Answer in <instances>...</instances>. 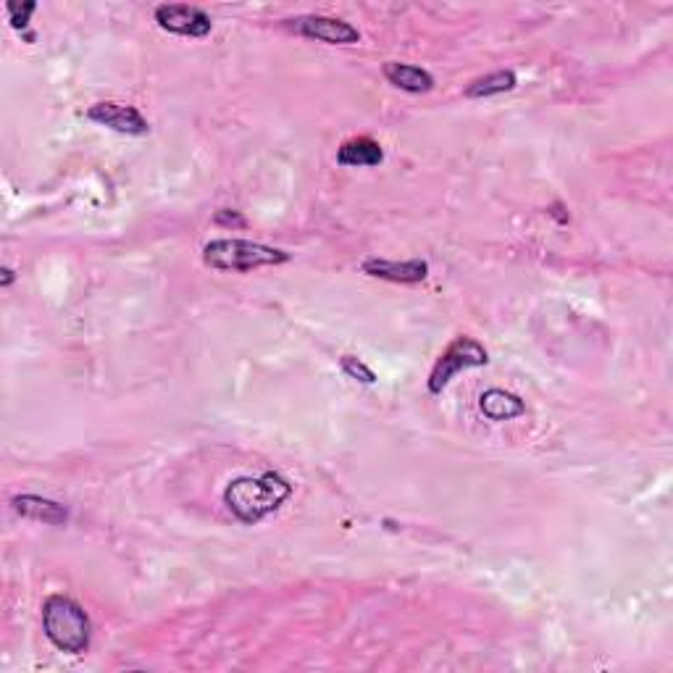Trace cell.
Segmentation results:
<instances>
[{
    "instance_id": "cell-1",
    "label": "cell",
    "mask_w": 673,
    "mask_h": 673,
    "mask_svg": "<svg viewBox=\"0 0 673 673\" xmlns=\"http://www.w3.org/2000/svg\"><path fill=\"white\" fill-rule=\"evenodd\" d=\"M292 484L284 479V476L269 474L258 476H240L234 479L227 489H224V505L229 508L240 524H258L266 516H271L274 511L282 508L284 500H290Z\"/></svg>"
},
{
    "instance_id": "cell-2",
    "label": "cell",
    "mask_w": 673,
    "mask_h": 673,
    "mask_svg": "<svg viewBox=\"0 0 673 673\" xmlns=\"http://www.w3.org/2000/svg\"><path fill=\"white\" fill-rule=\"evenodd\" d=\"M43 631L50 645L69 655H82L93 639V624L85 608L66 595H50L43 603Z\"/></svg>"
},
{
    "instance_id": "cell-3",
    "label": "cell",
    "mask_w": 673,
    "mask_h": 673,
    "mask_svg": "<svg viewBox=\"0 0 673 673\" xmlns=\"http://www.w3.org/2000/svg\"><path fill=\"white\" fill-rule=\"evenodd\" d=\"M290 253L269 248L250 240H211L203 248V263L216 271H256L263 266H282L290 261Z\"/></svg>"
},
{
    "instance_id": "cell-4",
    "label": "cell",
    "mask_w": 673,
    "mask_h": 673,
    "mask_svg": "<svg viewBox=\"0 0 673 673\" xmlns=\"http://www.w3.org/2000/svg\"><path fill=\"white\" fill-rule=\"evenodd\" d=\"M487 363L489 353L482 342L474 340V337H455V340L442 350L437 363H434L426 387H429L432 395H442V390H445L447 384L453 382L461 371L479 369V366H487Z\"/></svg>"
},
{
    "instance_id": "cell-5",
    "label": "cell",
    "mask_w": 673,
    "mask_h": 673,
    "mask_svg": "<svg viewBox=\"0 0 673 673\" xmlns=\"http://www.w3.org/2000/svg\"><path fill=\"white\" fill-rule=\"evenodd\" d=\"M284 27L295 32L300 37L316 40V43L326 45H355L361 43V32L350 22H342L337 16H319V14H305L287 19Z\"/></svg>"
},
{
    "instance_id": "cell-6",
    "label": "cell",
    "mask_w": 673,
    "mask_h": 673,
    "mask_svg": "<svg viewBox=\"0 0 673 673\" xmlns=\"http://www.w3.org/2000/svg\"><path fill=\"white\" fill-rule=\"evenodd\" d=\"M156 22L158 27L171 32V35L182 37H208L213 29L211 16L198 6H187V3H161L156 8Z\"/></svg>"
},
{
    "instance_id": "cell-7",
    "label": "cell",
    "mask_w": 673,
    "mask_h": 673,
    "mask_svg": "<svg viewBox=\"0 0 673 673\" xmlns=\"http://www.w3.org/2000/svg\"><path fill=\"white\" fill-rule=\"evenodd\" d=\"M87 119L119 132V135L142 137L150 132L148 119L137 111L135 106H124V103H95L87 108Z\"/></svg>"
},
{
    "instance_id": "cell-8",
    "label": "cell",
    "mask_w": 673,
    "mask_h": 673,
    "mask_svg": "<svg viewBox=\"0 0 673 673\" xmlns=\"http://www.w3.org/2000/svg\"><path fill=\"white\" fill-rule=\"evenodd\" d=\"M361 271L366 277L384 279L395 284H418L429 277V263L421 258L413 261H387V258H366L361 263Z\"/></svg>"
},
{
    "instance_id": "cell-9",
    "label": "cell",
    "mask_w": 673,
    "mask_h": 673,
    "mask_svg": "<svg viewBox=\"0 0 673 673\" xmlns=\"http://www.w3.org/2000/svg\"><path fill=\"white\" fill-rule=\"evenodd\" d=\"M14 511L24 518H32V521H43L50 526H64L69 521V508L56 500H48V497L40 495H19L11 500Z\"/></svg>"
},
{
    "instance_id": "cell-10",
    "label": "cell",
    "mask_w": 673,
    "mask_h": 673,
    "mask_svg": "<svg viewBox=\"0 0 673 673\" xmlns=\"http://www.w3.org/2000/svg\"><path fill=\"white\" fill-rule=\"evenodd\" d=\"M382 74L392 87L403 90V93L421 95V93H429V90L434 87V77L426 69H421V66L400 64V61H387V64L382 66Z\"/></svg>"
},
{
    "instance_id": "cell-11",
    "label": "cell",
    "mask_w": 673,
    "mask_h": 673,
    "mask_svg": "<svg viewBox=\"0 0 673 673\" xmlns=\"http://www.w3.org/2000/svg\"><path fill=\"white\" fill-rule=\"evenodd\" d=\"M384 161L382 145L374 137H350L337 150V163L350 166V169H363V166H379Z\"/></svg>"
},
{
    "instance_id": "cell-12",
    "label": "cell",
    "mask_w": 673,
    "mask_h": 673,
    "mask_svg": "<svg viewBox=\"0 0 673 673\" xmlns=\"http://www.w3.org/2000/svg\"><path fill=\"white\" fill-rule=\"evenodd\" d=\"M479 408H482L484 416L492 418V421H511V418H518L526 413L524 400L518 395H513V392L500 390V387H492V390L484 392V395L479 397Z\"/></svg>"
},
{
    "instance_id": "cell-13",
    "label": "cell",
    "mask_w": 673,
    "mask_h": 673,
    "mask_svg": "<svg viewBox=\"0 0 673 673\" xmlns=\"http://www.w3.org/2000/svg\"><path fill=\"white\" fill-rule=\"evenodd\" d=\"M516 85H518L516 71L511 69L492 71V74H484V77L474 79V82L466 87V98L471 100L492 98V95L511 93V90H516Z\"/></svg>"
},
{
    "instance_id": "cell-14",
    "label": "cell",
    "mask_w": 673,
    "mask_h": 673,
    "mask_svg": "<svg viewBox=\"0 0 673 673\" xmlns=\"http://www.w3.org/2000/svg\"><path fill=\"white\" fill-rule=\"evenodd\" d=\"M340 366H342V371L350 376V379H355V382H361V384L376 382L374 371H371L369 366L361 361V358H355V355H342Z\"/></svg>"
},
{
    "instance_id": "cell-15",
    "label": "cell",
    "mask_w": 673,
    "mask_h": 673,
    "mask_svg": "<svg viewBox=\"0 0 673 673\" xmlns=\"http://www.w3.org/2000/svg\"><path fill=\"white\" fill-rule=\"evenodd\" d=\"M6 11H8V19H11V27L27 32L29 16L37 11V3H32V0H29V3H22V6H19V3H8ZM27 37H29V40H35V35H32V32H27Z\"/></svg>"
},
{
    "instance_id": "cell-16",
    "label": "cell",
    "mask_w": 673,
    "mask_h": 673,
    "mask_svg": "<svg viewBox=\"0 0 673 673\" xmlns=\"http://www.w3.org/2000/svg\"><path fill=\"white\" fill-rule=\"evenodd\" d=\"M216 224L219 227H248V221H245V216H242L240 211H229V208H221V211H216Z\"/></svg>"
},
{
    "instance_id": "cell-17",
    "label": "cell",
    "mask_w": 673,
    "mask_h": 673,
    "mask_svg": "<svg viewBox=\"0 0 673 673\" xmlns=\"http://www.w3.org/2000/svg\"><path fill=\"white\" fill-rule=\"evenodd\" d=\"M0 274H3V279H0V287H11V284H14L16 274L8 269V266H3V271H0Z\"/></svg>"
}]
</instances>
